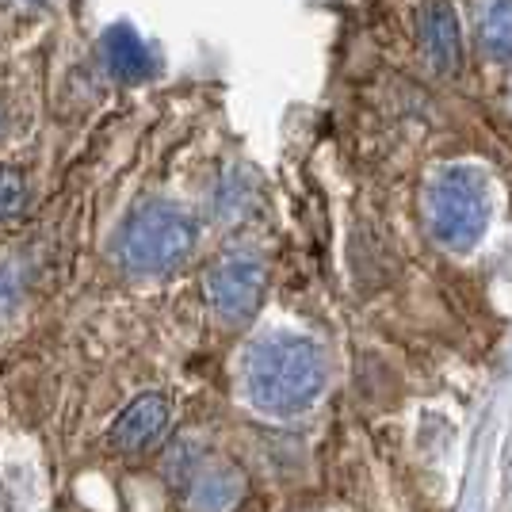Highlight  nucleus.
Returning a JSON list of instances; mask_svg holds the SVG:
<instances>
[{"mask_svg":"<svg viewBox=\"0 0 512 512\" xmlns=\"http://www.w3.org/2000/svg\"><path fill=\"white\" fill-rule=\"evenodd\" d=\"M245 394L268 417H299L325 390V352L295 333H272L249 344L241 360Z\"/></svg>","mask_w":512,"mask_h":512,"instance_id":"f257e3e1","label":"nucleus"},{"mask_svg":"<svg viewBox=\"0 0 512 512\" xmlns=\"http://www.w3.org/2000/svg\"><path fill=\"white\" fill-rule=\"evenodd\" d=\"M195 222L172 203H146L119 234V264L130 276H172L195 249Z\"/></svg>","mask_w":512,"mask_h":512,"instance_id":"f03ea898","label":"nucleus"},{"mask_svg":"<svg viewBox=\"0 0 512 512\" xmlns=\"http://www.w3.org/2000/svg\"><path fill=\"white\" fill-rule=\"evenodd\" d=\"M428 230L448 249H470L486 234L490 222V195L482 188V176L470 169H444L425 195Z\"/></svg>","mask_w":512,"mask_h":512,"instance_id":"7ed1b4c3","label":"nucleus"},{"mask_svg":"<svg viewBox=\"0 0 512 512\" xmlns=\"http://www.w3.org/2000/svg\"><path fill=\"white\" fill-rule=\"evenodd\" d=\"M264 260L253 249H230L211 264L207 272V299H211L214 314L226 321H245L256 314V306L264 299Z\"/></svg>","mask_w":512,"mask_h":512,"instance_id":"20e7f679","label":"nucleus"},{"mask_svg":"<svg viewBox=\"0 0 512 512\" xmlns=\"http://www.w3.org/2000/svg\"><path fill=\"white\" fill-rule=\"evenodd\" d=\"M169 413V398L157 390H146L115 417V425L107 432V444L123 455H138V451L153 448L169 428Z\"/></svg>","mask_w":512,"mask_h":512,"instance_id":"39448f33","label":"nucleus"},{"mask_svg":"<svg viewBox=\"0 0 512 512\" xmlns=\"http://www.w3.org/2000/svg\"><path fill=\"white\" fill-rule=\"evenodd\" d=\"M421 50L440 77H451L463 62V35L448 0H432L421 12Z\"/></svg>","mask_w":512,"mask_h":512,"instance_id":"423d86ee","label":"nucleus"},{"mask_svg":"<svg viewBox=\"0 0 512 512\" xmlns=\"http://www.w3.org/2000/svg\"><path fill=\"white\" fill-rule=\"evenodd\" d=\"M245 497V478L234 467L203 470L188 486V509L192 512H234Z\"/></svg>","mask_w":512,"mask_h":512,"instance_id":"0eeeda50","label":"nucleus"},{"mask_svg":"<svg viewBox=\"0 0 512 512\" xmlns=\"http://www.w3.org/2000/svg\"><path fill=\"white\" fill-rule=\"evenodd\" d=\"M474 23L482 50L497 62H512V0H478Z\"/></svg>","mask_w":512,"mask_h":512,"instance_id":"6e6552de","label":"nucleus"},{"mask_svg":"<svg viewBox=\"0 0 512 512\" xmlns=\"http://www.w3.org/2000/svg\"><path fill=\"white\" fill-rule=\"evenodd\" d=\"M104 58L123 81H134V77L150 73V50L142 46V39L130 27H111V35L104 39Z\"/></svg>","mask_w":512,"mask_h":512,"instance_id":"1a4fd4ad","label":"nucleus"},{"mask_svg":"<svg viewBox=\"0 0 512 512\" xmlns=\"http://www.w3.org/2000/svg\"><path fill=\"white\" fill-rule=\"evenodd\" d=\"M23 207V172L0 165V218H12Z\"/></svg>","mask_w":512,"mask_h":512,"instance_id":"9d476101","label":"nucleus"},{"mask_svg":"<svg viewBox=\"0 0 512 512\" xmlns=\"http://www.w3.org/2000/svg\"><path fill=\"white\" fill-rule=\"evenodd\" d=\"M0 130H4V107H0Z\"/></svg>","mask_w":512,"mask_h":512,"instance_id":"9b49d317","label":"nucleus"}]
</instances>
